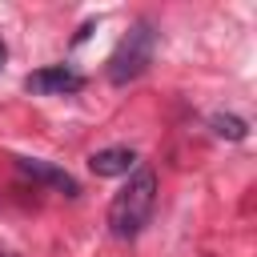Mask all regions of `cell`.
<instances>
[{
  "label": "cell",
  "instance_id": "obj_1",
  "mask_svg": "<svg viewBox=\"0 0 257 257\" xmlns=\"http://www.w3.org/2000/svg\"><path fill=\"white\" fill-rule=\"evenodd\" d=\"M153 205H157V173L145 169V165H137L128 173V181L116 189L112 205H108V229H112V237L133 241L149 225Z\"/></svg>",
  "mask_w": 257,
  "mask_h": 257
},
{
  "label": "cell",
  "instance_id": "obj_2",
  "mask_svg": "<svg viewBox=\"0 0 257 257\" xmlns=\"http://www.w3.org/2000/svg\"><path fill=\"white\" fill-rule=\"evenodd\" d=\"M153 52H157V32H153L149 20H137V24L120 36V44L112 48V56H108V80H112V84L137 80V76L153 64Z\"/></svg>",
  "mask_w": 257,
  "mask_h": 257
},
{
  "label": "cell",
  "instance_id": "obj_3",
  "mask_svg": "<svg viewBox=\"0 0 257 257\" xmlns=\"http://www.w3.org/2000/svg\"><path fill=\"white\" fill-rule=\"evenodd\" d=\"M24 88L36 92V96H68V92H80L84 88V76L68 64H48V68H36L24 76Z\"/></svg>",
  "mask_w": 257,
  "mask_h": 257
},
{
  "label": "cell",
  "instance_id": "obj_4",
  "mask_svg": "<svg viewBox=\"0 0 257 257\" xmlns=\"http://www.w3.org/2000/svg\"><path fill=\"white\" fill-rule=\"evenodd\" d=\"M16 169H20L24 177H32L36 185H48V189H56V193H64V197H76V193H80L76 177L64 173L60 165H52V161H40V157H16Z\"/></svg>",
  "mask_w": 257,
  "mask_h": 257
},
{
  "label": "cell",
  "instance_id": "obj_5",
  "mask_svg": "<svg viewBox=\"0 0 257 257\" xmlns=\"http://www.w3.org/2000/svg\"><path fill=\"white\" fill-rule=\"evenodd\" d=\"M88 169H92L96 177H128V173L137 169V153L124 149V145H112V149L92 153V157H88Z\"/></svg>",
  "mask_w": 257,
  "mask_h": 257
},
{
  "label": "cell",
  "instance_id": "obj_6",
  "mask_svg": "<svg viewBox=\"0 0 257 257\" xmlns=\"http://www.w3.org/2000/svg\"><path fill=\"white\" fill-rule=\"evenodd\" d=\"M209 124H213V133L225 137V141H245V137H249V124H245L241 116H233V112H213Z\"/></svg>",
  "mask_w": 257,
  "mask_h": 257
},
{
  "label": "cell",
  "instance_id": "obj_7",
  "mask_svg": "<svg viewBox=\"0 0 257 257\" xmlns=\"http://www.w3.org/2000/svg\"><path fill=\"white\" fill-rule=\"evenodd\" d=\"M4 60H8V48H4V40H0V68H4Z\"/></svg>",
  "mask_w": 257,
  "mask_h": 257
},
{
  "label": "cell",
  "instance_id": "obj_8",
  "mask_svg": "<svg viewBox=\"0 0 257 257\" xmlns=\"http://www.w3.org/2000/svg\"><path fill=\"white\" fill-rule=\"evenodd\" d=\"M0 257H12V253H8V249H0Z\"/></svg>",
  "mask_w": 257,
  "mask_h": 257
}]
</instances>
